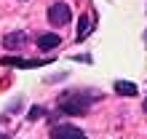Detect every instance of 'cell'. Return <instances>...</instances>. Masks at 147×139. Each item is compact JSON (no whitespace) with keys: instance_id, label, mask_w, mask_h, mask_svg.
Segmentation results:
<instances>
[{"instance_id":"1","label":"cell","mask_w":147,"mask_h":139,"mask_svg":"<svg viewBox=\"0 0 147 139\" xmlns=\"http://www.w3.org/2000/svg\"><path fill=\"white\" fill-rule=\"evenodd\" d=\"M59 110L67 115H83V112H88V99H83L80 91H70L59 96Z\"/></svg>"},{"instance_id":"2","label":"cell","mask_w":147,"mask_h":139,"mask_svg":"<svg viewBox=\"0 0 147 139\" xmlns=\"http://www.w3.org/2000/svg\"><path fill=\"white\" fill-rule=\"evenodd\" d=\"M70 19H72V11L67 3H54L48 8V22L54 27H64V24H70Z\"/></svg>"},{"instance_id":"3","label":"cell","mask_w":147,"mask_h":139,"mask_svg":"<svg viewBox=\"0 0 147 139\" xmlns=\"http://www.w3.org/2000/svg\"><path fill=\"white\" fill-rule=\"evenodd\" d=\"M51 139H88L78 126H70V123H62V126H54L51 128Z\"/></svg>"},{"instance_id":"4","label":"cell","mask_w":147,"mask_h":139,"mask_svg":"<svg viewBox=\"0 0 147 139\" xmlns=\"http://www.w3.org/2000/svg\"><path fill=\"white\" fill-rule=\"evenodd\" d=\"M3 64H8V67H38V64H46V59H16V56H3Z\"/></svg>"},{"instance_id":"5","label":"cell","mask_w":147,"mask_h":139,"mask_svg":"<svg viewBox=\"0 0 147 139\" xmlns=\"http://www.w3.org/2000/svg\"><path fill=\"white\" fill-rule=\"evenodd\" d=\"M59 43H62V38H59L56 32H46V35H40V38H38V48L51 51V48H56Z\"/></svg>"},{"instance_id":"6","label":"cell","mask_w":147,"mask_h":139,"mask_svg":"<svg viewBox=\"0 0 147 139\" xmlns=\"http://www.w3.org/2000/svg\"><path fill=\"white\" fill-rule=\"evenodd\" d=\"M24 43H27V35H24V32H11V35L3 38V46L5 48H22Z\"/></svg>"},{"instance_id":"7","label":"cell","mask_w":147,"mask_h":139,"mask_svg":"<svg viewBox=\"0 0 147 139\" xmlns=\"http://www.w3.org/2000/svg\"><path fill=\"white\" fill-rule=\"evenodd\" d=\"M136 86L134 83H128V80H118L115 83V94H120V96H136Z\"/></svg>"},{"instance_id":"8","label":"cell","mask_w":147,"mask_h":139,"mask_svg":"<svg viewBox=\"0 0 147 139\" xmlns=\"http://www.w3.org/2000/svg\"><path fill=\"white\" fill-rule=\"evenodd\" d=\"M88 27H91V24H88V19L83 16V19H80V24H78V40L88 38Z\"/></svg>"},{"instance_id":"9","label":"cell","mask_w":147,"mask_h":139,"mask_svg":"<svg viewBox=\"0 0 147 139\" xmlns=\"http://www.w3.org/2000/svg\"><path fill=\"white\" fill-rule=\"evenodd\" d=\"M38 115H46V110H43V107H32V110H30V118L35 120Z\"/></svg>"},{"instance_id":"10","label":"cell","mask_w":147,"mask_h":139,"mask_svg":"<svg viewBox=\"0 0 147 139\" xmlns=\"http://www.w3.org/2000/svg\"><path fill=\"white\" fill-rule=\"evenodd\" d=\"M144 112H147V99H144Z\"/></svg>"},{"instance_id":"11","label":"cell","mask_w":147,"mask_h":139,"mask_svg":"<svg viewBox=\"0 0 147 139\" xmlns=\"http://www.w3.org/2000/svg\"><path fill=\"white\" fill-rule=\"evenodd\" d=\"M144 43H147V35H144Z\"/></svg>"}]
</instances>
